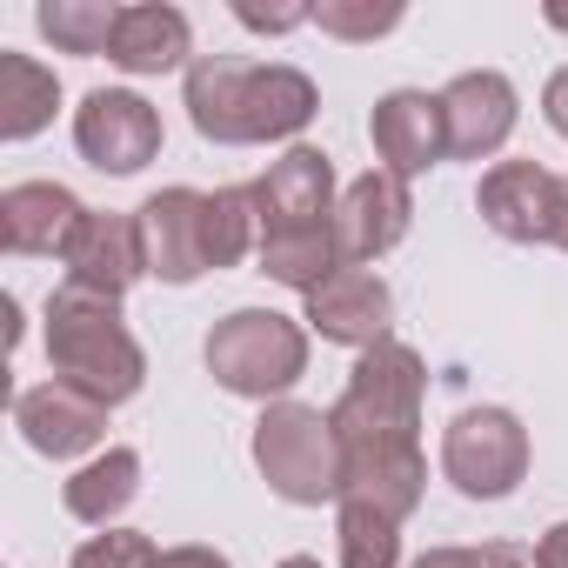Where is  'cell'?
<instances>
[{
	"mask_svg": "<svg viewBox=\"0 0 568 568\" xmlns=\"http://www.w3.org/2000/svg\"><path fill=\"white\" fill-rule=\"evenodd\" d=\"M335 161L308 141H295L281 161H267V174L254 181V214H261V241L267 234H295V227H328L335 221Z\"/></svg>",
	"mask_w": 568,
	"mask_h": 568,
	"instance_id": "9c48e42d",
	"label": "cell"
},
{
	"mask_svg": "<svg viewBox=\"0 0 568 568\" xmlns=\"http://www.w3.org/2000/svg\"><path fill=\"white\" fill-rule=\"evenodd\" d=\"M475 207L481 221L501 234V241H561V221H568V181L548 174L541 161H495L475 187Z\"/></svg>",
	"mask_w": 568,
	"mask_h": 568,
	"instance_id": "52a82bcc",
	"label": "cell"
},
{
	"mask_svg": "<svg viewBox=\"0 0 568 568\" xmlns=\"http://www.w3.org/2000/svg\"><path fill=\"white\" fill-rule=\"evenodd\" d=\"M74 148L101 174H141L161 154V114L134 88H94L74 108Z\"/></svg>",
	"mask_w": 568,
	"mask_h": 568,
	"instance_id": "ba28073f",
	"label": "cell"
},
{
	"mask_svg": "<svg viewBox=\"0 0 568 568\" xmlns=\"http://www.w3.org/2000/svg\"><path fill=\"white\" fill-rule=\"evenodd\" d=\"M88 214L94 207H81L61 181H14L0 194V247L8 254H68Z\"/></svg>",
	"mask_w": 568,
	"mask_h": 568,
	"instance_id": "e0dca14e",
	"label": "cell"
},
{
	"mask_svg": "<svg viewBox=\"0 0 568 568\" xmlns=\"http://www.w3.org/2000/svg\"><path fill=\"white\" fill-rule=\"evenodd\" d=\"M154 541L141 528H101L74 548V568H154Z\"/></svg>",
	"mask_w": 568,
	"mask_h": 568,
	"instance_id": "4316f807",
	"label": "cell"
},
{
	"mask_svg": "<svg viewBox=\"0 0 568 568\" xmlns=\"http://www.w3.org/2000/svg\"><path fill=\"white\" fill-rule=\"evenodd\" d=\"M348 261L335 247V227H295V234H267L261 241V274L281 281V288H295L302 302L322 288V281H335Z\"/></svg>",
	"mask_w": 568,
	"mask_h": 568,
	"instance_id": "7402d4cb",
	"label": "cell"
},
{
	"mask_svg": "<svg viewBox=\"0 0 568 568\" xmlns=\"http://www.w3.org/2000/svg\"><path fill=\"white\" fill-rule=\"evenodd\" d=\"M408 568H468V548H428V555L408 561Z\"/></svg>",
	"mask_w": 568,
	"mask_h": 568,
	"instance_id": "d6a6232c",
	"label": "cell"
},
{
	"mask_svg": "<svg viewBox=\"0 0 568 568\" xmlns=\"http://www.w3.org/2000/svg\"><path fill=\"white\" fill-rule=\"evenodd\" d=\"M187 54H194V28H187L181 8H168V0L121 8L114 48H108V61L121 74H174V68H187Z\"/></svg>",
	"mask_w": 568,
	"mask_h": 568,
	"instance_id": "ac0fdd59",
	"label": "cell"
},
{
	"mask_svg": "<svg viewBox=\"0 0 568 568\" xmlns=\"http://www.w3.org/2000/svg\"><path fill=\"white\" fill-rule=\"evenodd\" d=\"M261 234V214H254V187H214L201 201V247H207V267H234Z\"/></svg>",
	"mask_w": 568,
	"mask_h": 568,
	"instance_id": "603a6c76",
	"label": "cell"
},
{
	"mask_svg": "<svg viewBox=\"0 0 568 568\" xmlns=\"http://www.w3.org/2000/svg\"><path fill=\"white\" fill-rule=\"evenodd\" d=\"M14 428L34 455L74 462V455H94L108 442V408L94 395H81L74 382H41L14 402Z\"/></svg>",
	"mask_w": 568,
	"mask_h": 568,
	"instance_id": "5bb4252c",
	"label": "cell"
},
{
	"mask_svg": "<svg viewBox=\"0 0 568 568\" xmlns=\"http://www.w3.org/2000/svg\"><path fill=\"white\" fill-rule=\"evenodd\" d=\"M154 568H234V561L221 548H207V541H181V548H161Z\"/></svg>",
	"mask_w": 568,
	"mask_h": 568,
	"instance_id": "f1b7e54d",
	"label": "cell"
},
{
	"mask_svg": "<svg viewBox=\"0 0 568 568\" xmlns=\"http://www.w3.org/2000/svg\"><path fill=\"white\" fill-rule=\"evenodd\" d=\"M201 187H161L134 207V227H141V261L154 281L168 288H187V281L207 274V247H201Z\"/></svg>",
	"mask_w": 568,
	"mask_h": 568,
	"instance_id": "4fadbf2b",
	"label": "cell"
},
{
	"mask_svg": "<svg viewBox=\"0 0 568 568\" xmlns=\"http://www.w3.org/2000/svg\"><path fill=\"white\" fill-rule=\"evenodd\" d=\"M234 21L254 28V34H288L308 21V8H254V0H234Z\"/></svg>",
	"mask_w": 568,
	"mask_h": 568,
	"instance_id": "83f0119b",
	"label": "cell"
},
{
	"mask_svg": "<svg viewBox=\"0 0 568 568\" xmlns=\"http://www.w3.org/2000/svg\"><path fill=\"white\" fill-rule=\"evenodd\" d=\"M254 468L281 501H295V508L342 501V435H335L328 408L267 402V415L254 422Z\"/></svg>",
	"mask_w": 568,
	"mask_h": 568,
	"instance_id": "277c9868",
	"label": "cell"
},
{
	"mask_svg": "<svg viewBox=\"0 0 568 568\" xmlns=\"http://www.w3.org/2000/svg\"><path fill=\"white\" fill-rule=\"evenodd\" d=\"M515 114H521V94L495 68H468V74H455L442 88V128H448L455 161H488L515 134Z\"/></svg>",
	"mask_w": 568,
	"mask_h": 568,
	"instance_id": "8fae6325",
	"label": "cell"
},
{
	"mask_svg": "<svg viewBox=\"0 0 568 568\" xmlns=\"http://www.w3.org/2000/svg\"><path fill=\"white\" fill-rule=\"evenodd\" d=\"M541 114H548V128L568 141V68L548 74V88H541Z\"/></svg>",
	"mask_w": 568,
	"mask_h": 568,
	"instance_id": "f546056e",
	"label": "cell"
},
{
	"mask_svg": "<svg viewBox=\"0 0 568 568\" xmlns=\"http://www.w3.org/2000/svg\"><path fill=\"white\" fill-rule=\"evenodd\" d=\"M548 28H561V34H568V8H561V0H548Z\"/></svg>",
	"mask_w": 568,
	"mask_h": 568,
	"instance_id": "836d02e7",
	"label": "cell"
},
{
	"mask_svg": "<svg viewBox=\"0 0 568 568\" xmlns=\"http://www.w3.org/2000/svg\"><path fill=\"white\" fill-rule=\"evenodd\" d=\"M61 261H68V288L101 295V302H121L134 281L148 274L134 214H88L81 234H74V247H68Z\"/></svg>",
	"mask_w": 568,
	"mask_h": 568,
	"instance_id": "2e32d148",
	"label": "cell"
},
{
	"mask_svg": "<svg viewBox=\"0 0 568 568\" xmlns=\"http://www.w3.org/2000/svg\"><path fill=\"white\" fill-rule=\"evenodd\" d=\"M322 342L335 348H382L388 328H395V295H388V281L375 267H342L335 281H322V288L308 295V315H302Z\"/></svg>",
	"mask_w": 568,
	"mask_h": 568,
	"instance_id": "7c38bea8",
	"label": "cell"
},
{
	"mask_svg": "<svg viewBox=\"0 0 568 568\" xmlns=\"http://www.w3.org/2000/svg\"><path fill=\"white\" fill-rule=\"evenodd\" d=\"M134 495H141V455L121 448V442L101 448L94 462H81V468L68 475V488H61L68 515L88 521V528H121V515H128Z\"/></svg>",
	"mask_w": 568,
	"mask_h": 568,
	"instance_id": "ffe728a7",
	"label": "cell"
},
{
	"mask_svg": "<svg viewBox=\"0 0 568 568\" xmlns=\"http://www.w3.org/2000/svg\"><path fill=\"white\" fill-rule=\"evenodd\" d=\"M422 488H428L422 448H362V455H342V501H368V508L408 521L422 508Z\"/></svg>",
	"mask_w": 568,
	"mask_h": 568,
	"instance_id": "d6986e66",
	"label": "cell"
},
{
	"mask_svg": "<svg viewBox=\"0 0 568 568\" xmlns=\"http://www.w3.org/2000/svg\"><path fill=\"white\" fill-rule=\"evenodd\" d=\"M535 568H568V521L541 528V541H535Z\"/></svg>",
	"mask_w": 568,
	"mask_h": 568,
	"instance_id": "1f68e13d",
	"label": "cell"
},
{
	"mask_svg": "<svg viewBox=\"0 0 568 568\" xmlns=\"http://www.w3.org/2000/svg\"><path fill=\"white\" fill-rule=\"evenodd\" d=\"M368 141L382 154V168L395 181H415L428 174L442 154H448V128H442V94H422V88H395L375 101L368 114Z\"/></svg>",
	"mask_w": 568,
	"mask_h": 568,
	"instance_id": "9a60e30c",
	"label": "cell"
},
{
	"mask_svg": "<svg viewBox=\"0 0 568 568\" xmlns=\"http://www.w3.org/2000/svg\"><path fill=\"white\" fill-rule=\"evenodd\" d=\"M468 568H535V561H521V548H508V541H481V548H468Z\"/></svg>",
	"mask_w": 568,
	"mask_h": 568,
	"instance_id": "4dcf8cb0",
	"label": "cell"
},
{
	"mask_svg": "<svg viewBox=\"0 0 568 568\" xmlns=\"http://www.w3.org/2000/svg\"><path fill=\"white\" fill-rule=\"evenodd\" d=\"M408 221H415V194H408V181H395L388 168H368L362 181L342 187L328 227H335L342 261H348V267H368V261H382L388 247H402Z\"/></svg>",
	"mask_w": 568,
	"mask_h": 568,
	"instance_id": "30bf717a",
	"label": "cell"
},
{
	"mask_svg": "<svg viewBox=\"0 0 568 568\" xmlns=\"http://www.w3.org/2000/svg\"><path fill=\"white\" fill-rule=\"evenodd\" d=\"M48 362H54V382H74L101 408L134 402L141 382H148V355L128 335L121 302L81 295V288H54L48 295Z\"/></svg>",
	"mask_w": 568,
	"mask_h": 568,
	"instance_id": "7a4b0ae2",
	"label": "cell"
},
{
	"mask_svg": "<svg viewBox=\"0 0 568 568\" xmlns=\"http://www.w3.org/2000/svg\"><path fill=\"white\" fill-rule=\"evenodd\" d=\"M207 375L241 402H274L308 375V328L274 308H234L207 335Z\"/></svg>",
	"mask_w": 568,
	"mask_h": 568,
	"instance_id": "5b68a950",
	"label": "cell"
},
{
	"mask_svg": "<svg viewBox=\"0 0 568 568\" xmlns=\"http://www.w3.org/2000/svg\"><path fill=\"white\" fill-rule=\"evenodd\" d=\"M442 475L468 501H501L528 475V428L508 408H462L442 428Z\"/></svg>",
	"mask_w": 568,
	"mask_h": 568,
	"instance_id": "8992f818",
	"label": "cell"
},
{
	"mask_svg": "<svg viewBox=\"0 0 568 568\" xmlns=\"http://www.w3.org/2000/svg\"><path fill=\"white\" fill-rule=\"evenodd\" d=\"M555 247H568V221H561V241H555Z\"/></svg>",
	"mask_w": 568,
	"mask_h": 568,
	"instance_id": "d590c367",
	"label": "cell"
},
{
	"mask_svg": "<svg viewBox=\"0 0 568 568\" xmlns=\"http://www.w3.org/2000/svg\"><path fill=\"white\" fill-rule=\"evenodd\" d=\"M34 21L61 54H108L114 28H121V8H108V0H48Z\"/></svg>",
	"mask_w": 568,
	"mask_h": 568,
	"instance_id": "d4e9b609",
	"label": "cell"
},
{
	"mask_svg": "<svg viewBox=\"0 0 568 568\" xmlns=\"http://www.w3.org/2000/svg\"><path fill=\"white\" fill-rule=\"evenodd\" d=\"M274 568H322L315 555H288V561H274Z\"/></svg>",
	"mask_w": 568,
	"mask_h": 568,
	"instance_id": "e575fe53",
	"label": "cell"
},
{
	"mask_svg": "<svg viewBox=\"0 0 568 568\" xmlns=\"http://www.w3.org/2000/svg\"><path fill=\"white\" fill-rule=\"evenodd\" d=\"M308 21L335 41H382L402 28V0H322V8H308Z\"/></svg>",
	"mask_w": 568,
	"mask_h": 568,
	"instance_id": "484cf974",
	"label": "cell"
},
{
	"mask_svg": "<svg viewBox=\"0 0 568 568\" xmlns=\"http://www.w3.org/2000/svg\"><path fill=\"white\" fill-rule=\"evenodd\" d=\"M422 402H428V368L408 342H382L355 362L342 402L328 408L335 435H342V455H362V448H422Z\"/></svg>",
	"mask_w": 568,
	"mask_h": 568,
	"instance_id": "3957f363",
	"label": "cell"
},
{
	"mask_svg": "<svg viewBox=\"0 0 568 568\" xmlns=\"http://www.w3.org/2000/svg\"><path fill=\"white\" fill-rule=\"evenodd\" d=\"M335 555H342V568H402V521L368 501H342Z\"/></svg>",
	"mask_w": 568,
	"mask_h": 568,
	"instance_id": "cb8c5ba5",
	"label": "cell"
},
{
	"mask_svg": "<svg viewBox=\"0 0 568 568\" xmlns=\"http://www.w3.org/2000/svg\"><path fill=\"white\" fill-rule=\"evenodd\" d=\"M61 108V81L54 68H41L34 54H8L0 48V141H34Z\"/></svg>",
	"mask_w": 568,
	"mask_h": 568,
	"instance_id": "44dd1931",
	"label": "cell"
},
{
	"mask_svg": "<svg viewBox=\"0 0 568 568\" xmlns=\"http://www.w3.org/2000/svg\"><path fill=\"white\" fill-rule=\"evenodd\" d=\"M322 94L288 61H227L207 54L187 68V121L214 148H254V141H295L315 121Z\"/></svg>",
	"mask_w": 568,
	"mask_h": 568,
	"instance_id": "6da1fadb",
	"label": "cell"
}]
</instances>
